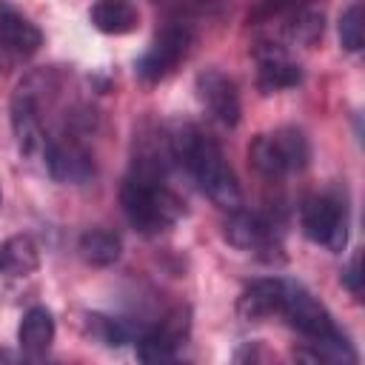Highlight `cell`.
Returning a JSON list of instances; mask_svg holds the SVG:
<instances>
[{"instance_id":"cell-1","label":"cell","mask_w":365,"mask_h":365,"mask_svg":"<svg viewBox=\"0 0 365 365\" xmlns=\"http://www.w3.org/2000/svg\"><path fill=\"white\" fill-rule=\"evenodd\" d=\"M171 154L168 143L163 134V148H143L137 151L131 171L123 180L120 188V202L125 211V220L145 237H157L168 231L180 217H182V200L174 194L165 182V168H168Z\"/></svg>"},{"instance_id":"cell-2","label":"cell","mask_w":365,"mask_h":365,"mask_svg":"<svg viewBox=\"0 0 365 365\" xmlns=\"http://www.w3.org/2000/svg\"><path fill=\"white\" fill-rule=\"evenodd\" d=\"M171 160L185 168V174L197 182V188L220 208L234 211L242 205V188L237 182L234 168L228 165L220 143L200 131L194 123H174L165 131Z\"/></svg>"},{"instance_id":"cell-3","label":"cell","mask_w":365,"mask_h":365,"mask_svg":"<svg viewBox=\"0 0 365 365\" xmlns=\"http://www.w3.org/2000/svg\"><path fill=\"white\" fill-rule=\"evenodd\" d=\"M248 160L262 177L282 180L288 174L302 171L311 163V143L302 128L282 125V128L254 137V143L248 148Z\"/></svg>"},{"instance_id":"cell-4","label":"cell","mask_w":365,"mask_h":365,"mask_svg":"<svg viewBox=\"0 0 365 365\" xmlns=\"http://www.w3.org/2000/svg\"><path fill=\"white\" fill-rule=\"evenodd\" d=\"M279 317L288 319L291 328H297L308 342L334 339L342 336L328 308L302 285L294 279H282V297H279Z\"/></svg>"},{"instance_id":"cell-5","label":"cell","mask_w":365,"mask_h":365,"mask_svg":"<svg viewBox=\"0 0 365 365\" xmlns=\"http://www.w3.org/2000/svg\"><path fill=\"white\" fill-rule=\"evenodd\" d=\"M299 225L302 234L325 245L328 251H342L348 242V208L334 194H314L299 208Z\"/></svg>"},{"instance_id":"cell-6","label":"cell","mask_w":365,"mask_h":365,"mask_svg":"<svg viewBox=\"0 0 365 365\" xmlns=\"http://www.w3.org/2000/svg\"><path fill=\"white\" fill-rule=\"evenodd\" d=\"M188 331H191V308L177 305L157 325L140 331V336L134 339L137 342V356L143 362H168L185 345Z\"/></svg>"},{"instance_id":"cell-7","label":"cell","mask_w":365,"mask_h":365,"mask_svg":"<svg viewBox=\"0 0 365 365\" xmlns=\"http://www.w3.org/2000/svg\"><path fill=\"white\" fill-rule=\"evenodd\" d=\"M191 40H194V37H191V29H188V26H182V23H168V26L154 37V43L148 46V51L137 60V66H134L137 77L145 80V83H160L163 77H168V74L177 68V63L188 54Z\"/></svg>"},{"instance_id":"cell-8","label":"cell","mask_w":365,"mask_h":365,"mask_svg":"<svg viewBox=\"0 0 365 365\" xmlns=\"http://www.w3.org/2000/svg\"><path fill=\"white\" fill-rule=\"evenodd\" d=\"M43 46L40 29L26 20L17 9L0 0V71H9L29 57H34Z\"/></svg>"},{"instance_id":"cell-9","label":"cell","mask_w":365,"mask_h":365,"mask_svg":"<svg viewBox=\"0 0 365 365\" xmlns=\"http://www.w3.org/2000/svg\"><path fill=\"white\" fill-rule=\"evenodd\" d=\"M228 214L231 217L225 222V240L234 248L251 251L268 262H274V257H279V240H277V231L268 217H262L259 211H245L242 205Z\"/></svg>"},{"instance_id":"cell-10","label":"cell","mask_w":365,"mask_h":365,"mask_svg":"<svg viewBox=\"0 0 365 365\" xmlns=\"http://www.w3.org/2000/svg\"><path fill=\"white\" fill-rule=\"evenodd\" d=\"M43 154H46V168L57 182H86L94 177L91 151L68 131L60 137H48L43 143Z\"/></svg>"},{"instance_id":"cell-11","label":"cell","mask_w":365,"mask_h":365,"mask_svg":"<svg viewBox=\"0 0 365 365\" xmlns=\"http://www.w3.org/2000/svg\"><path fill=\"white\" fill-rule=\"evenodd\" d=\"M11 131H14L20 154L31 157V154L43 151L46 134H43V123H40V100H37L34 77L20 83L11 97Z\"/></svg>"},{"instance_id":"cell-12","label":"cell","mask_w":365,"mask_h":365,"mask_svg":"<svg viewBox=\"0 0 365 365\" xmlns=\"http://www.w3.org/2000/svg\"><path fill=\"white\" fill-rule=\"evenodd\" d=\"M197 97L205 106V111L225 128H234L240 123L242 106H240V91L237 83L222 74L220 68H205L197 74Z\"/></svg>"},{"instance_id":"cell-13","label":"cell","mask_w":365,"mask_h":365,"mask_svg":"<svg viewBox=\"0 0 365 365\" xmlns=\"http://www.w3.org/2000/svg\"><path fill=\"white\" fill-rule=\"evenodd\" d=\"M302 80V68L282 48H262L257 54V88L262 94H274L282 88H294Z\"/></svg>"},{"instance_id":"cell-14","label":"cell","mask_w":365,"mask_h":365,"mask_svg":"<svg viewBox=\"0 0 365 365\" xmlns=\"http://www.w3.org/2000/svg\"><path fill=\"white\" fill-rule=\"evenodd\" d=\"M279 297H282V277L254 279V282L245 285V291L240 294L237 311H240L242 319L259 322V319H265V317L279 314Z\"/></svg>"},{"instance_id":"cell-15","label":"cell","mask_w":365,"mask_h":365,"mask_svg":"<svg viewBox=\"0 0 365 365\" xmlns=\"http://www.w3.org/2000/svg\"><path fill=\"white\" fill-rule=\"evenodd\" d=\"M88 20L103 34H128L140 26V11L131 0H97Z\"/></svg>"},{"instance_id":"cell-16","label":"cell","mask_w":365,"mask_h":365,"mask_svg":"<svg viewBox=\"0 0 365 365\" xmlns=\"http://www.w3.org/2000/svg\"><path fill=\"white\" fill-rule=\"evenodd\" d=\"M17 342L26 354L31 356H40L48 351V345L54 342V317L48 308L43 305H34L23 314L20 319V328H17Z\"/></svg>"},{"instance_id":"cell-17","label":"cell","mask_w":365,"mask_h":365,"mask_svg":"<svg viewBox=\"0 0 365 365\" xmlns=\"http://www.w3.org/2000/svg\"><path fill=\"white\" fill-rule=\"evenodd\" d=\"M40 265V251L26 234H14L0 245V274L9 279L29 277Z\"/></svg>"},{"instance_id":"cell-18","label":"cell","mask_w":365,"mask_h":365,"mask_svg":"<svg viewBox=\"0 0 365 365\" xmlns=\"http://www.w3.org/2000/svg\"><path fill=\"white\" fill-rule=\"evenodd\" d=\"M80 254H83L86 262H91L97 268H106V265H114L120 259L123 240L108 228H88L80 237Z\"/></svg>"},{"instance_id":"cell-19","label":"cell","mask_w":365,"mask_h":365,"mask_svg":"<svg viewBox=\"0 0 365 365\" xmlns=\"http://www.w3.org/2000/svg\"><path fill=\"white\" fill-rule=\"evenodd\" d=\"M322 29H325V17L322 11L317 9H299L288 17L285 23V37L294 43V46H314L319 37H322Z\"/></svg>"},{"instance_id":"cell-20","label":"cell","mask_w":365,"mask_h":365,"mask_svg":"<svg viewBox=\"0 0 365 365\" xmlns=\"http://www.w3.org/2000/svg\"><path fill=\"white\" fill-rule=\"evenodd\" d=\"M299 359H308V362H356V351L351 348V342L342 334L334 339L308 342V348L299 351Z\"/></svg>"},{"instance_id":"cell-21","label":"cell","mask_w":365,"mask_h":365,"mask_svg":"<svg viewBox=\"0 0 365 365\" xmlns=\"http://www.w3.org/2000/svg\"><path fill=\"white\" fill-rule=\"evenodd\" d=\"M339 43L345 51L362 48V3H351L339 17Z\"/></svg>"},{"instance_id":"cell-22","label":"cell","mask_w":365,"mask_h":365,"mask_svg":"<svg viewBox=\"0 0 365 365\" xmlns=\"http://www.w3.org/2000/svg\"><path fill=\"white\" fill-rule=\"evenodd\" d=\"M342 285H345L354 297L362 294V257H359V254H354L351 262H348V268L342 271Z\"/></svg>"},{"instance_id":"cell-23","label":"cell","mask_w":365,"mask_h":365,"mask_svg":"<svg viewBox=\"0 0 365 365\" xmlns=\"http://www.w3.org/2000/svg\"><path fill=\"white\" fill-rule=\"evenodd\" d=\"M297 0H259V6L254 9V17L259 20V17H274V14H279V11H285V9H291Z\"/></svg>"}]
</instances>
